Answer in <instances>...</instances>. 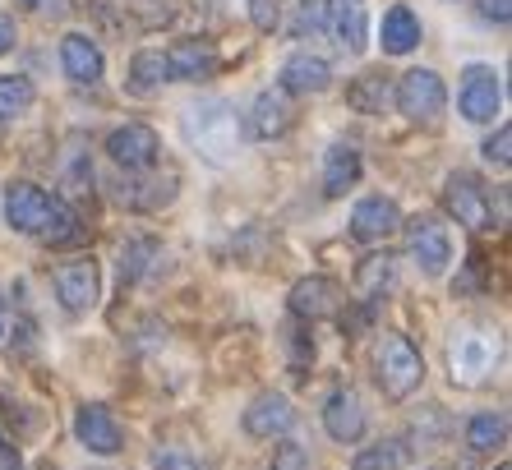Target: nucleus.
Here are the masks:
<instances>
[{"instance_id": "1", "label": "nucleus", "mask_w": 512, "mask_h": 470, "mask_svg": "<svg viewBox=\"0 0 512 470\" xmlns=\"http://www.w3.org/2000/svg\"><path fill=\"white\" fill-rule=\"evenodd\" d=\"M5 222L19 235H33V240H47L60 245L74 235V212L65 199H56L51 189L33 185V180H14L5 185Z\"/></svg>"}, {"instance_id": "2", "label": "nucleus", "mask_w": 512, "mask_h": 470, "mask_svg": "<svg viewBox=\"0 0 512 470\" xmlns=\"http://www.w3.org/2000/svg\"><path fill=\"white\" fill-rule=\"evenodd\" d=\"M185 134L213 166H231L240 153V116L222 97H203L185 111Z\"/></svg>"}, {"instance_id": "3", "label": "nucleus", "mask_w": 512, "mask_h": 470, "mask_svg": "<svg viewBox=\"0 0 512 470\" xmlns=\"http://www.w3.org/2000/svg\"><path fill=\"white\" fill-rule=\"evenodd\" d=\"M503 365V337L494 328H462L448 346V369L457 388H480Z\"/></svg>"}, {"instance_id": "4", "label": "nucleus", "mask_w": 512, "mask_h": 470, "mask_svg": "<svg viewBox=\"0 0 512 470\" xmlns=\"http://www.w3.org/2000/svg\"><path fill=\"white\" fill-rule=\"evenodd\" d=\"M374 378H379L388 401H406L420 388V378H425V360H420V351L402 332H383L379 351H374Z\"/></svg>"}, {"instance_id": "5", "label": "nucleus", "mask_w": 512, "mask_h": 470, "mask_svg": "<svg viewBox=\"0 0 512 470\" xmlns=\"http://www.w3.org/2000/svg\"><path fill=\"white\" fill-rule=\"evenodd\" d=\"M397 106L416 125H439L443 106H448V88H443V79L434 70H411L397 79Z\"/></svg>"}, {"instance_id": "6", "label": "nucleus", "mask_w": 512, "mask_h": 470, "mask_svg": "<svg viewBox=\"0 0 512 470\" xmlns=\"http://www.w3.org/2000/svg\"><path fill=\"white\" fill-rule=\"evenodd\" d=\"M406 254L416 259V268L425 277H439L448 268V259H453V240L434 217H411L406 222Z\"/></svg>"}, {"instance_id": "7", "label": "nucleus", "mask_w": 512, "mask_h": 470, "mask_svg": "<svg viewBox=\"0 0 512 470\" xmlns=\"http://www.w3.org/2000/svg\"><path fill=\"white\" fill-rule=\"evenodd\" d=\"M107 157L125 171H153L157 157H162V139L148 125H120L107 134Z\"/></svg>"}, {"instance_id": "8", "label": "nucleus", "mask_w": 512, "mask_h": 470, "mask_svg": "<svg viewBox=\"0 0 512 470\" xmlns=\"http://www.w3.org/2000/svg\"><path fill=\"white\" fill-rule=\"evenodd\" d=\"M56 295L70 314H88V309L97 305V295H102V272H97V263L93 259L60 263L56 268Z\"/></svg>"}, {"instance_id": "9", "label": "nucleus", "mask_w": 512, "mask_h": 470, "mask_svg": "<svg viewBox=\"0 0 512 470\" xmlns=\"http://www.w3.org/2000/svg\"><path fill=\"white\" fill-rule=\"evenodd\" d=\"M503 106V88H499V74L489 70V65H466L462 74V116L471 125H489V120L499 116Z\"/></svg>"}, {"instance_id": "10", "label": "nucleus", "mask_w": 512, "mask_h": 470, "mask_svg": "<svg viewBox=\"0 0 512 470\" xmlns=\"http://www.w3.org/2000/svg\"><path fill=\"white\" fill-rule=\"evenodd\" d=\"M74 438H79L93 457H116L120 447H125V434H120L116 415H111L107 406H97V401H88V406L74 411Z\"/></svg>"}, {"instance_id": "11", "label": "nucleus", "mask_w": 512, "mask_h": 470, "mask_svg": "<svg viewBox=\"0 0 512 470\" xmlns=\"http://www.w3.org/2000/svg\"><path fill=\"white\" fill-rule=\"evenodd\" d=\"M443 203H448V212H453L457 226H466V231H485L489 226V194L476 176H466V171L448 176V185H443Z\"/></svg>"}, {"instance_id": "12", "label": "nucleus", "mask_w": 512, "mask_h": 470, "mask_svg": "<svg viewBox=\"0 0 512 470\" xmlns=\"http://www.w3.org/2000/svg\"><path fill=\"white\" fill-rule=\"evenodd\" d=\"M365 424H370V415H365V401H360L356 388H337L333 397H328V406H323V429H328L333 443H360V438H365Z\"/></svg>"}, {"instance_id": "13", "label": "nucleus", "mask_w": 512, "mask_h": 470, "mask_svg": "<svg viewBox=\"0 0 512 470\" xmlns=\"http://www.w3.org/2000/svg\"><path fill=\"white\" fill-rule=\"evenodd\" d=\"M162 60H167V83H203L217 74V51H213V42H203V37L176 42Z\"/></svg>"}, {"instance_id": "14", "label": "nucleus", "mask_w": 512, "mask_h": 470, "mask_svg": "<svg viewBox=\"0 0 512 470\" xmlns=\"http://www.w3.org/2000/svg\"><path fill=\"white\" fill-rule=\"evenodd\" d=\"M342 300H346V291L333 282V277H300V282L291 286V314L310 318V323L333 318L337 309H342Z\"/></svg>"}, {"instance_id": "15", "label": "nucleus", "mask_w": 512, "mask_h": 470, "mask_svg": "<svg viewBox=\"0 0 512 470\" xmlns=\"http://www.w3.org/2000/svg\"><path fill=\"white\" fill-rule=\"evenodd\" d=\"M245 130H250V139H282L286 130H291V102H286L282 88H263V93H254L250 102V116H245Z\"/></svg>"}, {"instance_id": "16", "label": "nucleus", "mask_w": 512, "mask_h": 470, "mask_svg": "<svg viewBox=\"0 0 512 470\" xmlns=\"http://www.w3.org/2000/svg\"><path fill=\"white\" fill-rule=\"evenodd\" d=\"M291 424H296V411L282 392H259L245 411V434L250 438H282L291 434Z\"/></svg>"}, {"instance_id": "17", "label": "nucleus", "mask_w": 512, "mask_h": 470, "mask_svg": "<svg viewBox=\"0 0 512 470\" xmlns=\"http://www.w3.org/2000/svg\"><path fill=\"white\" fill-rule=\"evenodd\" d=\"M60 65H65V79L79 83V88L102 83V51H97V42L84 33L60 37Z\"/></svg>"}, {"instance_id": "18", "label": "nucleus", "mask_w": 512, "mask_h": 470, "mask_svg": "<svg viewBox=\"0 0 512 470\" xmlns=\"http://www.w3.org/2000/svg\"><path fill=\"white\" fill-rule=\"evenodd\" d=\"M397 226H402V212H397L393 199H383V194L360 199L356 212H351V235L356 240H388Z\"/></svg>"}, {"instance_id": "19", "label": "nucleus", "mask_w": 512, "mask_h": 470, "mask_svg": "<svg viewBox=\"0 0 512 470\" xmlns=\"http://www.w3.org/2000/svg\"><path fill=\"white\" fill-rule=\"evenodd\" d=\"M333 83V70L323 56H310V51H296V56L282 65V93H323Z\"/></svg>"}, {"instance_id": "20", "label": "nucleus", "mask_w": 512, "mask_h": 470, "mask_svg": "<svg viewBox=\"0 0 512 470\" xmlns=\"http://www.w3.org/2000/svg\"><path fill=\"white\" fill-rule=\"evenodd\" d=\"M379 37H383V51H388V56H406V51H416L420 47L416 10H411V5H393V10L383 14Z\"/></svg>"}, {"instance_id": "21", "label": "nucleus", "mask_w": 512, "mask_h": 470, "mask_svg": "<svg viewBox=\"0 0 512 470\" xmlns=\"http://www.w3.org/2000/svg\"><path fill=\"white\" fill-rule=\"evenodd\" d=\"M356 180H360V153L351 143H333L328 157H323V189L328 194H346Z\"/></svg>"}, {"instance_id": "22", "label": "nucleus", "mask_w": 512, "mask_h": 470, "mask_svg": "<svg viewBox=\"0 0 512 470\" xmlns=\"http://www.w3.org/2000/svg\"><path fill=\"white\" fill-rule=\"evenodd\" d=\"M397 291V259H388V254H374V259L360 263L356 272V295L360 300H379V295Z\"/></svg>"}, {"instance_id": "23", "label": "nucleus", "mask_w": 512, "mask_h": 470, "mask_svg": "<svg viewBox=\"0 0 512 470\" xmlns=\"http://www.w3.org/2000/svg\"><path fill=\"white\" fill-rule=\"evenodd\" d=\"M406 461H411V447H406L402 438H383V443L356 452L351 470H406Z\"/></svg>"}, {"instance_id": "24", "label": "nucleus", "mask_w": 512, "mask_h": 470, "mask_svg": "<svg viewBox=\"0 0 512 470\" xmlns=\"http://www.w3.org/2000/svg\"><path fill=\"white\" fill-rule=\"evenodd\" d=\"M162 83H167V60H162V51H139L130 65V93L153 97Z\"/></svg>"}, {"instance_id": "25", "label": "nucleus", "mask_w": 512, "mask_h": 470, "mask_svg": "<svg viewBox=\"0 0 512 470\" xmlns=\"http://www.w3.org/2000/svg\"><path fill=\"white\" fill-rule=\"evenodd\" d=\"M503 438H508V420L499 411H480L466 424V447L471 452H494V447H503Z\"/></svg>"}, {"instance_id": "26", "label": "nucleus", "mask_w": 512, "mask_h": 470, "mask_svg": "<svg viewBox=\"0 0 512 470\" xmlns=\"http://www.w3.org/2000/svg\"><path fill=\"white\" fill-rule=\"evenodd\" d=\"M328 28L337 33V42L346 51H365V14H360V5H333L328 10Z\"/></svg>"}, {"instance_id": "27", "label": "nucleus", "mask_w": 512, "mask_h": 470, "mask_svg": "<svg viewBox=\"0 0 512 470\" xmlns=\"http://www.w3.org/2000/svg\"><path fill=\"white\" fill-rule=\"evenodd\" d=\"M37 88L28 74H0V120H14L24 116L28 106H33Z\"/></svg>"}, {"instance_id": "28", "label": "nucleus", "mask_w": 512, "mask_h": 470, "mask_svg": "<svg viewBox=\"0 0 512 470\" xmlns=\"http://www.w3.org/2000/svg\"><path fill=\"white\" fill-rule=\"evenodd\" d=\"M351 106H360V111H383V102H388V83H383V74H360L356 88H351Z\"/></svg>"}, {"instance_id": "29", "label": "nucleus", "mask_w": 512, "mask_h": 470, "mask_svg": "<svg viewBox=\"0 0 512 470\" xmlns=\"http://www.w3.org/2000/svg\"><path fill=\"white\" fill-rule=\"evenodd\" d=\"M148 259H157L153 240H134V245H125V254H120V282H139L143 272H148Z\"/></svg>"}, {"instance_id": "30", "label": "nucleus", "mask_w": 512, "mask_h": 470, "mask_svg": "<svg viewBox=\"0 0 512 470\" xmlns=\"http://www.w3.org/2000/svg\"><path fill=\"white\" fill-rule=\"evenodd\" d=\"M328 10H333L328 0H305V5L296 10V19H291V33H296V37L323 33V28H328Z\"/></svg>"}, {"instance_id": "31", "label": "nucleus", "mask_w": 512, "mask_h": 470, "mask_svg": "<svg viewBox=\"0 0 512 470\" xmlns=\"http://www.w3.org/2000/svg\"><path fill=\"white\" fill-rule=\"evenodd\" d=\"M153 470H203L199 457L180 452V447H157L153 452Z\"/></svg>"}, {"instance_id": "32", "label": "nucleus", "mask_w": 512, "mask_h": 470, "mask_svg": "<svg viewBox=\"0 0 512 470\" xmlns=\"http://www.w3.org/2000/svg\"><path fill=\"white\" fill-rule=\"evenodd\" d=\"M250 19L259 33H273L282 24V0H250Z\"/></svg>"}, {"instance_id": "33", "label": "nucleus", "mask_w": 512, "mask_h": 470, "mask_svg": "<svg viewBox=\"0 0 512 470\" xmlns=\"http://www.w3.org/2000/svg\"><path fill=\"white\" fill-rule=\"evenodd\" d=\"M273 470H310V452H305L300 443L273 447Z\"/></svg>"}, {"instance_id": "34", "label": "nucleus", "mask_w": 512, "mask_h": 470, "mask_svg": "<svg viewBox=\"0 0 512 470\" xmlns=\"http://www.w3.org/2000/svg\"><path fill=\"white\" fill-rule=\"evenodd\" d=\"M485 153V162H494V166H508L512 162V125H499V134L480 148Z\"/></svg>"}, {"instance_id": "35", "label": "nucleus", "mask_w": 512, "mask_h": 470, "mask_svg": "<svg viewBox=\"0 0 512 470\" xmlns=\"http://www.w3.org/2000/svg\"><path fill=\"white\" fill-rule=\"evenodd\" d=\"M480 19H489V24H508L512 19V0H480Z\"/></svg>"}, {"instance_id": "36", "label": "nucleus", "mask_w": 512, "mask_h": 470, "mask_svg": "<svg viewBox=\"0 0 512 470\" xmlns=\"http://www.w3.org/2000/svg\"><path fill=\"white\" fill-rule=\"evenodd\" d=\"M14 42H19V28H14V19H5V14H0V56H5Z\"/></svg>"}, {"instance_id": "37", "label": "nucleus", "mask_w": 512, "mask_h": 470, "mask_svg": "<svg viewBox=\"0 0 512 470\" xmlns=\"http://www.w3.org/2000/svg\"><path fill=\"white\" fill-rule=\"evenodd\" d=\"M24 5H42V0H24Z\"/></svg>"}, {"instance_id": "38", "label": "nucleus", "mask_w": 512, "mask_h": 470, "mask_svg": "<svg viewBox=\"0 0 512 470\" xmlns=\"http://www.w3.org/2000/svg\"><path fill=\"white\" fill-rule=\"evenodd\" d=\"M499 470H512V466H508V461H503V466H499Z\"/></svg>"}, {"instance_id": "39", "label": "nucleus", "mask_w": 512, "mask_h": 470, "mask_svg": "<svg viewBox=\"0 0 512 470\" xmlns=\"http://www.w3.org/2000/svg\"><path fill=\"white\" fill-rule=\"evenodd\" d=\"M346 5H356V0H346Z\"/></svg>"}]
</instances>
